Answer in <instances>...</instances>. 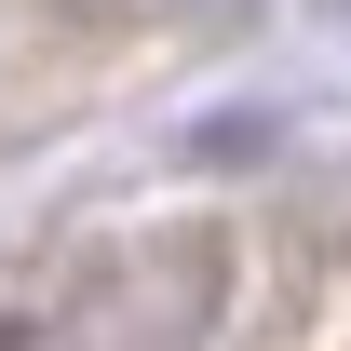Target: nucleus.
Wrapping results in <instances>:
<instances>
[{
	"instance_id": "obj_1",
	"label": "nucleus",
	"mask_w": 351,
	"mask_h": 351,
	"mask_svg": "<svg viewBox=\"0 0 351 351\" xmlns=\"http://www.w3.org/2000/svg\"><path fill=\"white\" fill-rule=\"evenodd\" d=\"M122 14H189V27H217V14H243V0H122Z\"/></svg>"
}]
</instances>
